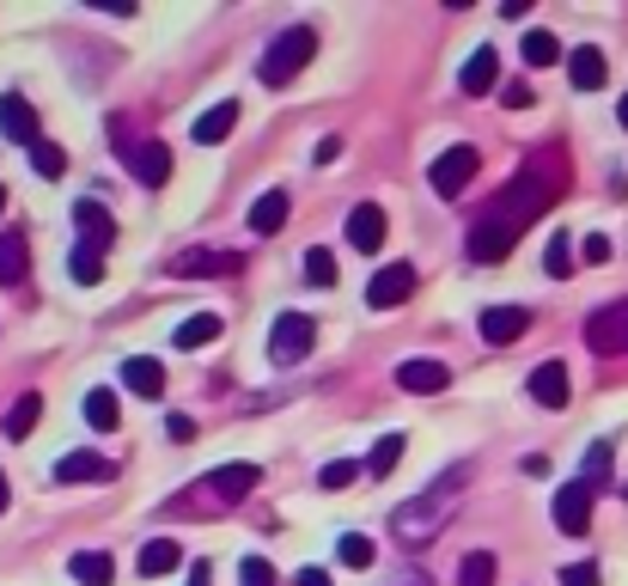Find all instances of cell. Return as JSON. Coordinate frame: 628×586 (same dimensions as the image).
<instances>
[{"label": "cell", "instance_id": "ac0fdd59", "mask_svg": "<svg viewBox=\"0 0 628 586\" xmlns=\"http://www.w3.org/2000/svg\"><path fill=\"white\" fill-rule=\"evenodd\" d=\"M525 391H531V403H543V410H562L567 403V367L562 361H543V367L525 379Z\"/></svg>", "mask_w": 628, "mask_h": 586}, {"label": "cell", "instance_id": "d4e9b609", "mask_svg": "<svg viewBox=\"0 0 628 586\" xmlns=\"http://www.w3.org/2000/svg\"><path fill=\"white\" fill-rule=\"evenodd\" d=\"M177 562H184V544H177V538H153V544H147V550H140V574H147V581H159V574H171V569H177Z\"/></svg>", "mask_w": 628, "mask_h": 586}, {"label": "cell", "instance_id": "f546056e", "mask_svg": "<svg viewBox=\"0 0 628 586\" xmlns=\"http://www.w3.org/2000/svg\"><path fill=\"white\" fill-rule=\"evenodd\" d=\"M397 459H403V434H384L379 447L367 452V464H360V471H367V477H391V471H397Z\"/></svg>", "mask_w": 628, "mask_h": 586}, {"label": "cell", "instance_id": "836d02e7", "mask_svg": "<svg viewBox=\"0 0 628 586\" xmlns=\"http://www.w3.org/2000/svg\"><path fill=\"white\" fill-rule=\"evenodd\" d=\"M525 62H531V68H555V62H562V44H555L550 32H525Z\"/></svg>", "mask_w": 628, "mask_h": 586}, {"label": "cell", "instance_id": "30bf717a", "mask_svg": "<svg viewBox=\"0 0 628 586\" xmlns=\"http://www.w3.org/2000/svg\"><path fill=\"white\" fill-rule=\"evenodd\" d=\"M74 227H79V245H93V251L116 245V220H110V208H104V202H93V196L74 202Z\"/></svg>", "mask_w": 628, "mask_h": 586}, {"label": "cell", "instance_id": "277c9868", "mask_svg": "<svg viewBox=\"0 0 628 586\" xmlns=\"http://www.w3.org/2000/svg\"><path fill=\"white\" fill-rule=\"evenodd\" d=\"M318 56V32L311 25H287V32L275 37V44L262 49V62H257V74H262V86H287L299 68Z\"/></svg>", "mask_w": 628, "mask_h": 586}, {"label": "cell", "instance_id": "2e32d148", "mask_svg": "<svg viewBox=\"0 0 628 586\" xmlns=\"http://www.w3.org/2000/svg\"><path fill=\"white\" fill-rule=\"evenodd\" d=\"M348 245L367 251V257L384 245V208H379V202H360V208L348 215Z\"/></svg>", "mask_w": 628, "mask_h": 586}, {"label": "cell", "instance_id": "b9f144b4", "mask_svg": "<svg viewBox=\"0 0 628 586\" xmlns=\"http://www.w3.org/2000/svg\"><path fill=\"white\" fill-rule=\"evenodd\" d=\"M501 105L506 110H525V105H537V93L525 86V80H513V86H501Z\"/></svg>", "mask_w": 628, "mask_h": 586}, {"label": "cell", "instance_id": "e575fe53", "mask_svg": "<svg viewBox=\"0 0 628 586\" xmlns=\"http://www.w3.org/2000/svg\"><path fill=\"white\" fill-rule=\"evenodd\" d=\"M336 556H342V569H372L379 544H372V538H360V532H348V538L336 544Z\"/></svg>", "mask_w": 628, "mask_h": 586}, {"label": "cell", "instance_id": "e0dca14e", "mask_svg": "<svg viewBox=\"0 0 628 586\" xmlns=\"http://www.w3.org/2000/svg\"><path fill=\"white\" fill-rule=\"evenodd\" d=\"M531 330V312L525 306H489L482 312V342H519Z\"/></svg>", "mask_w": 628, "mask_h": 586}, {"label": "cell", "instance_id": "7a4b0ae2", "mask_svg": "<svg viewBox=\"0 0 628 586\" xmlns=\"http://www.w3.org/2000/svg\"><path fill=\"white\" fill-rule=\"evenodd\" d=\"M464 477H470V464H452L433 489H421L415 501H403V508L391 513V538L397 544H428L433 532L452 520V508L464 501Z\"/></svg>", "mask_w": 628, "mask_h": 586}, {"label": "cell", "instance_id": "ee69618b", "mask_svg": "<svg viewBox=\"0 0 628 586\" xmlns=\"http://www.w3.org/2000/svg\"><path fill=\"white\" fill-rule=\"evenodd\" d=\"M165 434H171V440H196V422H189V416H171Z\"/></svg>", "mask_w": 628, "mask_h": 586}, {"label": "cell", "instance_id": "d6986e66", "mask_svg": "<svg viewBox=\"0 0 628 586\" xmlns=\"http://www.w3.org/2000/svg\"><path fill=\"white\" fill-rule=\"evenodd\" d=\"M110 477H116V464L98 459V452H67L56 464V483H110Z\"/></svg>", "mask_w": 628, "mask_h": 586}, {"label": "cell", "instance_id": "f6af8a7d", "mask_svg": "<svg viewBox=\"0 0 628 586\" xmlns=\"http://www.w3.org/2000/svg\"><path fill=\"white\" fill-rule=\"evenodd\" d=\"M293 586H330V574H323V569H299V574H293Z\"/></svg>", "mask_w": 628, "mask_h": 586}, {"label": "cell", "instance_id": "7bdbcfd3", "mask_svg": "<svg viewBox=\"0 0 628 586\" xmlns=\"http://www.w3.org/2000/svg\"><path fill=\"white\" fill-rule=\"evenodd\" d=\"M580 245H586L580 251L586 263H611V239H604V232H592V239H580Z\"/></svg>", "mask_w": 628, "mask_h": 586}, {"label": "cell", "instance_id": "3957f363", "mask_svg": "<svg viewBox=\"0 0 628 586\" xmlns=\"http://www.w3.org/2000/svg\"><path fill=\"white\" fill-rule=\"evenodd\" d=\"M257 483H262L257 464H220V471H208V477H201L189 495L165 501V513H226V508H238Z\"/></svg>", "mask_w": 628, "mask_h": 586}, {"label": "cell", "instance_id": "5b68a950", "mask_svg": "<svg viewBox=\"0 0 628 586\" xmlns=\"http://www.w3.org/2000/svg\"><path fill=\"white\" fill-rule=\"evenodd\" d=\"M311 342H318V325H311L306 312H281L275 325H269V361L275 367H299L311 355Z\"/></svg>", "mask_w": 628, "mask_h": 586}, {"label": "cell", "instance_id": "8992f818", "mask_svg": "<svg viewBox=\"0 0 628 586\" xmlns=\"http://www.w3.org/2000/svg\"><path fill=\"white\" fill-rule=\"evenodd\" d=\"M586 349L592 355H628V300H611L586 318Z\"/></svg>", "mask_w": 628, "mask_h": 586}, {"label": "cell", "instance_id": "5bb4252c", "mask_svg": "<svg viewBox=\"0 0 628 586\" xmlns=\"http://www.w3.org/2000/svg\"><path fill=\"white\" fill-rule=\"evenodd\" d=\"M232 129H238V98H220L214 110H201V117H196L189 141H196V147H214V141H226Z\"/></svg>", "mask_w": 628, "mask_h": 586}, {"label": "cell", "instance_id": "603a6c76", "mask_svg": "<svg viewBox=\"0 0 628 586\" xmlns=\"http://www.w3.org/2000/svg\"><path fill=\"white\" fill-rule=\"evenodd\" d=\"M494 74H501V62H494V49H476L470 62H464L458 86H464V93H470V98H482V93H489V86H494Z\"/></svg>", "mask_w": 628, "mask_h": 586}, {"label": "cell", "instance_id": "ba28073f", "mask_svg": "<svg viewBox=\"0 0 628 586\" xmlns=\"http://www.w3.org/2000/svg\"><path fill=\"white\" fill-rule=\"evenodd\" d=\"M415 293V263H384L379 276L367 281V306L372 312H397Z\"/></svg>", "mask_w": 628, "mask_h": 586}, {"label": "cell", "instance_id": "ffe728a7", "mask_svg": "<svg viewBox=\"0 0 628 586\" xmlns=\"http://www.w3.org/2000/svg\"><path fill=\"white\" fill-rule=\"evenodd\" d=\"M32 269V245H25V232H0V288H19Z\"/></svg>", "mask_w": 628, "mask_h": 586}, {"label": "cell", "instance_id": "7dc6e473", "mask_svg": "<svg viewBox=\"0 0 628 586\" xmlns=\"http://www.w3.org/2000/svg\"><path fill=\"white\" fill-rule=\"evenodd\" d=\"M214 581V574H208V562H196V569H189V586H208Z\"/></svg>", "mask_w": 628, "mask_h": 586}, {"label": "cell", "instance_id": "c3c4849f", "mask_svg": "<svg viewBox=\"0 0 628 586\" xmlns=\"http://www.w3.org/2000/svg\"><path fill=\"white\" fill-rule=\"evenodd\" d=\"M0 513H7V471H0Z\"/></svg>", "mask_w": 628, "mask_h": 586}, {"label": "cell", "instance_id": "83f0119b", "mask_svg": "<svg viewBox=\"0 0 628 586\" xmlns=\"http://www.w3.org/2000/svg\"><path fill=\"white\" fill-rule=\"evenodd\" d=\"M86 422H93L98 434H116V422H123V403H116V391H86Z\"/></svg>", "mask_w": 628, "mask_h": 586}, {"label": "cell", "instance_id": "44dd1931", "mask_svg": "<svg viewBox=\"0 0 628 586\" xmlns=\"http://www.w3.org/2000/svg\"><path fill=\"white\" fill-rule=\"evenodd\" d=\"M0 135L25 141V147H32V141H37V110L25 105V98H19V93H7V98H0Z\"/></svg>", "mask_w": 628, "mask_h": 586}, {"label": "cell", "instance_id": "74e56055", "mask_svg": "<svg viewBox=\"0 0 628 586\" xmlns=\"http://www.w3.org/2000/svg\"><path fill=\"white\" fill-rule=\"evenodd\" d=\"M354 477H360V464H354V459H336V464H323V471H318V489L336 495V489H348Z\"/></svg>", "mask_w": 628, "mask_h": 586}, {"label": "cell", "instance_id": "7c38bea8", "mask_svg": "<svg viewBox=\"0 0 628 586\" xmlns=\"http://www.w3.org/2000/svg\"><path fill=\"white\" fill-rule=\"evenodd\" d=\"M555 525H562L567 538H580L586 525H592V489L580 477L567 483V489H555Z\"/></svg>", "mask_w": 628, "mask_h": 586}, {"label": "cell", "instance_id": "f35d334b", "mask_svg": "<svg viewBox=\"0 0 628 586\" xmlns=\"http://www.w3.org/2000/svg\"><path fill=\"white\" fill-rule=\"evenodd\" d=\"M543 269H550L555 281L574 269V239H567V232H562V239H550V251H543Z\"/></svg>", "mask_w": 628, "mask_h": 586}, {"label": "cell", "instance_id": "ab89813d", "mask_svg": "<svg viewBox=\"0 0 628 586\" xmlns=\"http://www.w3.org/2000/svg\"><path fill=\"white\" fill-rule=\"evenodd\" d=\"M238 581L245 586H275V569H269L262 556H245V562H238Z\"/></svg>", "mask_w": 628, "mask_h": 586}, {"label": "cell", "instance_id": "9c48e42d", "mask_svg": "<svg viewBox=\"0 0 628 586\" xmlns=\"http://www.w3.org/2000/svg\"><path fill=\"white\" fill-rule=\"evenodd\" d=\"M128 171H135L147 190H165L171 184V147L165 141H140V147H123Z\"/></svg>", "mask_w": 628, "mask_h": 586}, {"label": "cell", "instance_id": "8d00e7d4", "mask_svg": "<svg viewBox=\"0 0 628 586\" xmlns=\"http://www.w3.org/2000/svg\"><path fill=\"white\" fill-rule=\"evenodd\" d=\"M306 281H311V288H336V257H330L323 245L306 251Z\"/></svg>", "mask_w": 628, "mask_h": 586}, {"label": "cell", "instance_id": "60d3db41", "mask_svg": "<svg viewBox=\"0 0 628 586\" xmlns=\"http://www.w3.org/2000/svg\"><path fill=\"white\" fill-rule=\"evenodd\" d=\"M562 586H598V562H567Z\"/></svg>", "mask_w": 628, "mask_h": 586}, {"label": "cell", "instance_id": "f1b7e54d", "mask_svg": "<svg viewBox=\"0 0 628 586\" xmlns=\"http://www.w3.org/2000/svg\"><path fill=\"white\" fill-rule=\"evenodd\" d=\"M220 337V312H196V318H184V325H177V349H208V342Z\"/></svg>", "mask_w": 628, "mask_h": 586}, {"label": "cell", "instance_id": "bcb514c9", "mask_svg": "<svg viewBox=\"0 0 628 586\" xmlns=\"http://www.w3.org/2000/svg\"><path fill=\"white\" fill-rule=\"evenodd\" d=\"M336 154H342V141L330 135V141H318V154H311V159H318V166H330V159H336Z\"/></svg>", "mask_w": 628, "mask_h": 586}, {"label": "cell", "instance_id": "4dcf8cb0", "mask_svg": "<svg viewBox=\"0 0 628 586\" xmlns=\"http://www.w3.org/2000/svg\"><path fill=\"white\" fill-rule=\"evenodd\" d=\"M67 276H74L79 288H93V281H104V251H93V245H74V257H67Z\"/></svg>", "mask_w": 628, "mask_h": 586}, {"label": "cell", "instance_id": "681fc988", "mask_svg": "<svg viewBox=\"0 0 628 586\" xmlns=\"http://www.w3.org/2000/svg\"><path fill=\"white\" fill-rule=\"evenodd\" d=\"M616 117H623V129H628V98H623V105H616Z\"/></svg>", "mask_w": 628, "mask_h": 586}, {"label": "cell", "instance_id": "4fadbf2b", "mask_svg": "<svg viewBox=\"0 0 628 586\" xmlns=\"http://www.w3.org/2000/svg\"><path fill=\"white\" fill-rule=\"evenodd\" d=\"M123 386L135 391V398L159 403V398H165V367H159L153 355H128L123 361Z\"/></svg>", "mask_w": 628, "mask_h": 586}, {"label": "cell", "instance_id": "cb8c5ba5", "mask_svg": "<svg viewBox=\"0 0 628 586\" xmlns=\"http://www.w3.org/2000/svg\"><path fill=\"white\" fill-rule=\"evenodd\" d=\"M281 220H287V190H262L250 202V232H281Z\"/></svg>", "mask_w": 628, "mask_h": 586}, {"label": "cell", "instance_id": "1f68e13d", "mask_svg": "<svg viewBox=\"0 0 628 586\" xmlns=\"http://www.w3.org/2000/svg\"><path fill=\"white\" fill-rule=\"evenodd\" d=\"M580 483L586 489H604V483H611V440H592V452H586V471H580Z\"/></svg>", "mask_w": 628, "mask_h": 586}, {"label": "cell", "instance_id": "52a82bcc", "mask_svg": "<svg viewBox=\"0 0 628 586\" xmlns=\"http://www.w3.org/2000/svg\"><path fill=\"white\" fill-rule=\"evenodd\" d=\"M476 178V147L470 141H458V147H445L440 159H433V171H428V184H433V196H458L464 184Z\"/></svg>", "mask_w": 628, "mask_h": 586}, {"label": "cell", "instance_id": "6da1fadb", "mask_svg": "<svg viewBox=\"0 0 628 586\" xmlns=\"http://www.w3.org/2000/svg\"><path fill=\"white\" fill-rule=\"evenodd\" d=\"M562 184H567L562 147L543 141V147L519 166V178H513L501 196H489L482 208H476V220H470V263H506V257H513L519 232L531 227L555 196H562Z\"/></svg>", "mask_w": 628, "mask_h": 586}, {"label": "cell", "instance_id": "9a60e30c", "mask_svg": "<svg viewBox=\"0 0 628 586\" xmlns=\"http://www.w3.org/2000/svg\"><path fill=\"white\" fill-rule=\"evenodd\" d=\"M397 386L415 391V398H428V391H445V386H452V367H445V361H403V367H397Z\"/></svg>", "mask_w": 628, "mask_h": 586}, {"label": "cell", "instance_id": "484cf974", "mask_svg": "<svg viewBox=\"0 0 628 586\" xmlns=\"http://www.w3.org/2000/svg\"><path fill=\"white\" fill-rule=\"evenodd\" d=\"M67 569H74V581H79V586H110V581H116V562H110L104 550H79L74 562H67Z\"/></svg>", "mask_w": 628, "mask_h": 586}, {"label": "cell", "instance_id": "7402d4cb", "mask_svg": "<svg viewBox=\"0 0 628 586\" xmlns=\"http://www.w3.org/2000/svg\"><path fill=\"white\" fill-rule=\"evenodd\" d=\"M567 80H574V93H598V86L611 80V68H604V49H574Z\"/></svg>", "mask_w": 628, "mask_h": 586}, {"label": "cell", "instance_id": "d6a6232c", "mask_svg": "<svg viewBox=\"0 0 628 586\" xmlns=\"http://www.w3.org/2000/svg\"><path fill=\"white\" fill-rule=\"evenodd\" d=\"M458 586H494V556L489 550H470L458 562Z\"/></svg>", "mask_w": 628, "mask_h": 586}, {"label": "cell", "instance_id": "8fae6325", "mask_svg": "<svg viewBox=\"0 0 628 586\" xmlns=\"http://www.w3.org/2000/svg\"><path fill=\"white\" fill-rule=\"evenodd\" d=\"M238 269V251H177L171 257V276H184V281H201V276H232Z\"/></svg>", "mask_w": 628, "mask_h": 586}, {"label": "cell", "instance_id": "4316f807", "mask_svg": "<svg viewBox=\"0 0 628 586\" xmlns=\"http://www.w3.org/2000/svg\"><path fill=\"white\" fill-rule=\"evenodd\" d=\"M37 416H44V398H37V391H25V398H19L13 410H7V422H0V434H7V440H25V434L37 428Z\"/></svg>", "mask_w": 628, "mask_h": 586}, {"label": "cell", "instance_id": "f907efd6", "mask_svg": "<svg viewBox=\"0 0 628 586\" xmlns=\"http://www.w3.org/2000/svg\"><path fill=\"white\" fill-rule=\"evenodd\" d=\"M0 215H7V184H0Z\"/></svg>", "mask_w": 628, "mask_h": 586}, {"label": "cell", "instance_id": "d590c367", "mask_svg": "<svg viewBox=\"0 0 628 586\" xmlns=\"http://www.w3.org/2000/svg\"><path fill=\"white\" fill-rule=\"evenodd\" d=\"M32 171H37V178H62L67 154L56 147V141H32Z\"/></svg>", "mask_w": 628, "mask_h": 586}]
</instances>
